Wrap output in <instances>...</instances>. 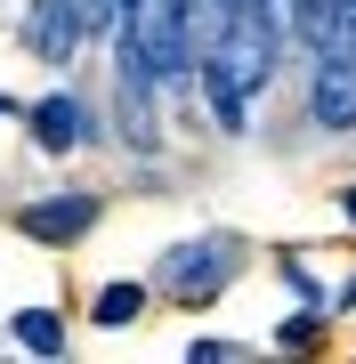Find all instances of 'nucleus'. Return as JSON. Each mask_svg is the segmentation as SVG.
<instances>
[{"label":"nucleus","mask_w":356,"mask_h":364,"mask_svg":"<svg viewBox=\"0 0 356 364\" xmlns=\"http://www.w3.org/2000/svg\"><path fill=\"white\" fill-rule=\"evenodd\" d=\"M235 267H243V243H235V235H195V243H178L171 259H162V291H178L186 308H195V299L227 291Z\"/></svg>","instance_id":"obj_1"},{"label":"nucleus","mask_w":356,"mask_h":364,"mask_svg":"<svg viewBox=\"0 0 356 364\" xmlns=\"http://www.w3.org/2000/svg\"><path fill=\"white\" fill-rule=\"evenodd\" d=\"M90 227H97V195H49V203L16 210V235L25 243H81Z\"/></svg>","instance_id":"obj_2"},{"label":"nucleus","mask_w":356,"mask_h":364,"mask_svg":"<svg viewBox=\"0 0 356 364\" xmlns=\"http://www.w3.org/2000/svg\"><path fill=\"white\" fill-rule=\"evenodd\" d=\"M81 33H90V9L81 0H33V57H49V65H65V57L81 49Z\"/></svg>","instance_id":"obj_3"},{"label":"nucleus","mask_w":356,"mask_h":364,"mask_svg":"<svg viewBox=\"0 0 356 364\" xmlns=\"http://www.w3.org/2000/svg\"><path fill=\"white\" fill-rule=\"evenodd\" d=\"M308 114L324 130H356V65L348 57H316V81H308Z\"/></svg>","instance_id":"obj_4"},{"label":"nucleus","mask_w":356,"mask_h":364,"mask_svg":"<svg viewBox=\"0 0 356 364\" xmlns=\"http://www.w3.org/2000/svg\"><path fill=\"white\" fill-rule=\"evenodd\" d=\"M33 138L49 146V154H73V146L90 138V105L81 97H41L33 105Z\"/></svg>","instance_id":"obj_5"},{"label":"nucleus","mask_w":356,"mask_h":364,"mask_svg":"<svg viewBox=\"0 0 356 364\" xmlns=\"http://www.w3.org/2000/svg\"><path fill=\"white\" fill-rule=\"evenodd\" d=\"M16 348H33V356H57L65 348V316H49V308H16Z\"/></svg>","instance_id":"obj_6"},{"label":"nucleus","mask_w":356,"mask_h":364,"mask_svg":"<svg viewBox=\"0 0 356 364\" xmlns=\"http://www.w3.org/2000/svg\"><path fill=\"white\" fill-rule=\"evenodd\" d=\"M97 324H106V332H122V324H138V316H146V284H106V291H97Z\"/></svg>","instance_id":"obj_7"},{"label":"nucleus","mask_w":356,"mask_h":364,"mask_svg":"<svg viewBox=\"0 0 356 364\" xmlns=\"http://www.w3.org/2000/svg\"><path fill=\"white\" fill-rule=\"evenodd\" d=\"M316 57H348V65H356V0H332V25H324V49Z\"/></svg>","instance_id":"obj_8"},{"label":"nucleus","mask_w":356,"mask_h":364,"mask_svg":"<svg viewBox=\"0 0 356 364\" xmlns=\"http://www.w3.org/2000/svg\"><path fill=\"white\" fill-rule=\"evenodd\" d=\"M324 25H332V0H291V33L308 49H324Z\"/></svg>","instance_id":"obj_9"},{"label":"nucleus","mask_w":356,"mask_h":364,"mask_svg":"<svg viewBox=\"0 0 356 364\" xmlns=\"http://www.w3.org/2000/svg\"><path fill=\"white\" fill-rule=\"evenodd\" d=\"M340 210H348V227H356V186H348V203H340Z\"/></svg>","instance_id":"obj_10"}]
</instances>
